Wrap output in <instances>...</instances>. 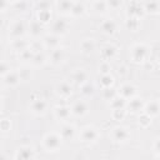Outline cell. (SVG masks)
<instances>
[{
  "label": "cell",
  "instance_id": "1",
  "mask_svg": "<svg viewBox=\"0 0 160 160\" xmlns=\"http://www.w3.org/2000/svg\"><path fill=\"white\" fill-rule=\"evenodd\" d=\"M61 141L62 138L60 134H55V132H49L44 136L42 139V146L46 151L49 152H55L60 149L61 146Z\"/></svg>",
  "mask_w": 160,
  "mask_h": 160
},
{
  "label": "cell",
  "instance_id": "2",
  "mask_svg": "<svg viewBox=\"0 0 160 160\" xmlns=\"http://www.w3.org/2000/svg\"><path fill=\"white\" fill-rule=\"evenodd\" d=\"M149 48L145 44H135L130 50V58L134 62H144L149 58Z\"/></svg>",
  "mask_w": 160,
  "mask_h": 160
},
{
  "label": "cell",
  "instance_id": "3",
  "mask_svg": "<svg viewBox=\"0 0 160 160\" xmlns=\"http://www.w3.org/2000/svg\"><path fill=\"white\" fill-rule=\"evenodd\" d=\"M79 138L82 142L91 144V142H95L99 139V131L94 126H85V128L81 129Z\"/></svg>",
  "mask_w": 160,
  "mask_h": 160
},
{
  "label": "cell",
  "instance_id": "4",
  "mask_svg": "<svg viewBox=\"0 0 160 160\" xmlns=\"http://www.w3.org/2000/svg\"><path fill=\"white\" fill-rule=\"evenodd\" d=\"M111 138L116 142H125L130 138V132L125 126H115L111 131Z\"/></svg>",
  "mask_w": 160,
  "mask_h": 160
},
{
  "label": "cell",
  "instance_id": "5",
  "mask_svg": "<svg viewBox=\"0 0 160 160\" xmlns=\"http://www.w3.org/2000/svg\"><path fill=\"white\" fill-rule=\"evenodd\" d=\"M14 158L16 160H30L35 158V150L31 146H20L16 151Z\"/></svg>",
  "mask_w": 160,
  "mask_h": 160
},
{
  "label": "cell",
  "instance_id": "6",
  "mask_svg": "<svg viewBox=\"0 0 160 160\" xmlns=\"http://www.w3.org/2000/svg\"><path fill=\"white\" fill-rule=\"evenodd\" d=\"M25 31H26V26H25L24 21L22 20H18L11 25V28L9 30V35L12 39H18V38H21L25 34Z\"/></svg>",
  "mask_w": 160,
  "mask_h": 160
},
{
  "label": "cell",
  "instance_id": "7",
  "mask_svg": "<svg viewBox=\"0 0 160 160\" xmlns=\"http://www.w3.org/2000/svg\"><path fill=\"white\" fill-rule=\"evenodd\" d=\"M144 106H145V104H144L142 99L136 98V96H134L132 99L129 100V102H126V110L132 114L144 111Z\"/></svg>",
  "mask_w": 160,
  "mask_h": 160
},
{
  "label": "cell",
  "instance_id": "8",
  "mask_svg": "<svg viewBox=\"0 0 160 160\" xmlns=\"http://www.w3.org/2000/svg\"><path fill=\"white\" fill-rule=\"evenodd\" d=\"M30 110L35 115H44L48 110V102L44 99H35L30 104Z\"/></svg>",
  "mask_w": 160,
  "mask_h": 160
},
{
  "label": "cell",
  "instance_id": "9",
  "mask_svg": "<svg viewBox=\"0 0 160 160\" xmlns=\"http://www.w3.org/2000/svg\"><path fill=\"white\" fill-rule=\"evenodd\" d=\"M1 78H2V84L5 86H9V88L16 86L21 81L20 75H19V71H9L6 75H4Z\"/></svg>",
  "mask_w": 160,
  "mask_h": 160
},
{
  "label": "cell",
  "instance_id": "10",
  "mask_svg": "<svg viewBox=\"0 0 160 160\" xmlns=\"http://www.w3.org/2000/svg\"><path fill=\"white\" fill-rule=\"evenodd\" d=\"M118 94L120 96H122L125 100H130L136 95V88L132 84H122L119 88Z\"/></svg>",
  "mask_w": 160,
  "mask_h": 160
},
{
  "label": "cell",
  "instance_id": "11",
  "mask_svg": "<svg viewBox=\"0 0 160 160\" xmlns=\"http://www.w3.org/2000/svg\"><path fill=\"white\" fill-rule=\"evenodd\" d=\"M68 28H69V25L64 19H58L52 22L51 31H52V34H55L58 36H61V35H65L68 32Z\"/></svg>",
  "mask_w": 160,
  "mask_h": 160
},
{
  "label": "cell",
  "instance_id": "12",
  "mask_svg": "<svg viewBox=\"0 0 160 160\" xmlns=\"http://www.w3.org/2000/svg\"><path fill=\"white\" fill-rule=\"evenodd\" d=\"M65 50L62 48H56V49H52L51 52H50V62L52 65H60L64 60H65Z\"/></svg>",
  "mask_w": 160,
  "mask_h": 160
},
{
  "label": "cell",
  "instance_id": "13",
  "mask_svg": "<svg viewBox=\"0 0 160 160\" xmlns=\"http://www.w3.org/2000/svg\"><path fill=\"white\" fill-rule=\"evenodd\" d=\"M145 15V10H144V6L140 5L138 1H134L131 2L129 6H128V16H134V18H142Z\"/></svg>",
  "mask_w": 160,
  "mask_h": 160
},
{
  "label": "cell",
  "instance_id": "14",
  "mask_svg": "<svg viewBox=\"0 0 160 160\" xmlns=\"http://www.w3.org/2000/svg\"><path fill=\"white\" fill-rule=\"evenodd\" d=\"M144 112L150 115L151 118L158 116L160 114V101L159 100H151L144 106Z\"/></svg>",
  "mask_w": 160,
  "mask_h": 160
},
{
  "label": "cell",
  "instance_id": "15",
  "mask_svg": "<svg viewBox=\"0 0 160 160\" xmlns=\"http://www.w3.org/2000/svg\"><path fill=\"white\" fill-rule=\"evenodd\" d=\"M116 54H118V48L114 44H106L101 49V56L105 61H109V60L114 59L116 56Z\"/></svg>",
  "mask_w": 160,
  "mask_h": 160
},
{
  "label": "cell",
  "instance_id": "16",
  "mask_svg": "<svg viewBox=\"0 0 160 160\" xmlns=\"http://www.w3.org/2000/svg\"><path fill=\"white\" fill-rule=\"evenodd\" d=\"M54 115H55V118H56L59 121H65V120H68V119L70 118V115H71V109L68 108V106H64V105L56 106V108L54 109Z\"/></svg>",
  "mask_w": 160,
  "mask_h": 160
},
{
  "label": "cell",
  "instance_id": "17",
  "mask_svg": "<svg viewBox=\"0 0 160 160\" xmlns=\"http://www.w3.org/2000/svg\"><path fill=\"white\" fill-rule=\"evenodd\" d=\"M100 29L105 35H112V34H115V31L118 29V25L112 19H105L101 22Z\"/></svg>",
  "mask_w": 160,
  "mask_h": 160
},
{
  "label": "cell",
  "instance_id": "18",
  "mask_svg": "<svg viewBox=\"0 0 160 160\" xmlns=\"http://www.w3.org/2000/svg\"><path fill=\"white\" fill-rule=\"evenodd\" d=\"M88 112V105L82 100H78L71 106V114L75 116H84Z\"/></svg>",
  "mask_w": 160,
  "mask_h": 160
},
{
  "label": "cell",
  "instance_id": "19",
  "mask_svg": "<svg viewBox=\"0 0 160 160\" xmlns=\"http://www.w3.org/2000/svg\"><path fill=\"white\" fill-rule=\"evenodd\" d=\"M55 91L59 96L61 98H69L72 92V89H71V85L66 81H62V82H59L55 88Z\"/></svg>",
  "mask_w": 160,
  "mask_h": 160
},
{
  "label": "cell",
  "instance_id": "20",
  "mask_svg": "<svg viewBox=\"0 0 160 160\" xmlns=\"http://www.w3.org/2000/svg\"><path fill=\"white\" fill-rule=\"evenodd\" d=\"M75 134H76L75 126L71 124H65L60 130V135L62 140H72L75 138Z\"/></svg>",
  "mask_w": 160,
  "mask_h": 160
},
{
  "label": "cell",
  "instance_id": "21",
  "mask_svg": "<svg viewBox=\"0 0 160 160\" xmlns=\"http://www.w3.org/2000/svg\"><path fill=\"white\" fill-rule=\"evenodd\" d=\"M144 10L148 14H159L160 12V1L159 0H146L144 2Z\"/></svg>",
  "mask_w": 160,
  "mask_h": 160
},
{
  "label": "cell",
  "instance_id": "22",
  "mask_svg": "<svg viewBox=\"0 0 160 160\" xmlns=\"http://www.w3.org/2000/svg\"><path fill=\"white\" fill-rule=\"evenodd\" d=\"M42 41H44V46H46V48H49V49L52 50V49L59 48V45H60V36H58L55 34L46 35Z\"/></svg>",
  "mask_w": 160,
  "mask_h": 160
},
{
  "label": "cell",
  "instance_id": "23",
  "mask_svg": "<svg viewBox=\"0 0 160 160\" xmlns=\"http://www.w3.org/2000/svg\"><path fill=\"white\" fill-rule=\"evenodd\" d=\"M74 4H75L74 0H58L56 6H58L59 12H61V14H70Z\"/></svg>",
  "mask_w": 160,
  "mask_h": 160
},
{
  "label": "cell",
  "instance_id": "24",
  "mask_svg": "<svg viewBox=\"0 0 160 160\" xmlns=\"http://www.w3.org/2000/svg\"><path fill=\"white\" fill-rule=\"evenodd\" d=\"M42 25L44 24H41L39 20L30 21V24H29V32H30V35L32 38H39L41 35V32H42Z\"/></svg>",
  "mask_w": 160,
  "mask_h": 160
},
{
  "label": "cell",
  "instance_id": "25",
  "mask_svg": "<svg viewBox=\"0 0 160 160\" xmlns=\"http://www.w3.org/2000/svg\"><path fill=\"white\" fill-rule=\"evenodd\" d=\"M71 79H72V81H74L76 85L81 86L82 84H85V82L88 81V74H86L84 70H76V71H74V74L71 75Z\"/></svg>",
  "mask_w": 160,
  "mask_h": 160
},
{
  "label": "cell",
  "instance_id": "26",
  "mask_svg": "<svg viewBox=\"0 0 160 160\" xmlns=\"http://www.w3.org/2000/svg\"><path fill=\"white\" fill-rule=\"evenodd\" d=\"M94 49H95V41L92 39H84L80 42V50L84 54H90L94 51Z\"/></svg>",
  "mask_w": 160,
  "mask_h": 160
},
{
  "label": "cell",
  "instance_id": "27",
  "mask_svg": "<svg viewBox=\"0 0 160 160\" xmlns=\"http://www.w3.org/2000/svg\"><path fill=\"white\" fill-rule=\"evenodd\" d=\"M30 46V44L26 41V40H24V39H21V38H18V39H14L12 40V42H11V48L14 49V50H16V51H22V50H25L26 48H29Z\"/></svg>",
  "mask_w": 160,
  "mask_h": 160
},
{
  "label": "cell",
  "instance_id": "28",
  "mask_svg": "<svg viewBox=\"0 0 160 160\" xmlns=\"http://www.w3.org/2000/svg\"><path fill=\"white\" fill-rule=\"evenodd\" d=\"M125 25H126V28H128L129 30L136 31V30H139V28H140V19L134 18V16H128V19H126V21H125Z\"/></svg>",
  "mask_w": 160,
  "mask_h": 160
},
{
  "label": "cell",
  "instance_id": "29",
  "mask_svg": "<svg viewBox=\"0 0 160 160\" xmlns=\"http://www.w3.org/2000/svg\"><path fill=\"white\" fill-rule=\"evenodd\" d=\"M111 118L116 121H121L126 116V108H118V109H111Z\"/></svg>",
  "mask_w": 160,
  "mask_h": 160
},
{
  "label": "cell",
  "instance_id": "30",
  "mask_svg": "<svg viewBox=\"0 0 160 160\" xmlns=\"http://www.w3.org/2000/svg\"><path fill=\"white\" fill-rule=\"evenodd\" d=\"M114 84V76L111 74H104L100 76V85L102 89L105 88H111Z\"/></svg>",
  "mask_w": 160,
  "mask_h": 160
},
{
  "label": "cell",
  "instance_id": "31",
  "mask_svg": "<svg viewBox=\"0 0 160 160\" xmlns=\"http://www.w3.org/2000/svg\"><path fill=\"white\" fill-rule=\"evenodd\" d=\"M110 108L111 109H118V108H126V100L120 96L119 94L110 101Z\"/></svg>",
  "mask_w": 160,
  "mask_h": 160
},
{
  "label": "cell",
  "instance_id": "32",
  "mask_svg": "<svg viewBox=\"0 0 160 160\" xmlns=\"http://www.w3.org/2000/svg\"><path fill=\"white\" fill-rule=\"evenodd\" d=\"M38 20L41 24H48L51 20V10H38Z\"/></svg>",
  "mask_w": 160,
  "mask_h": 160
},
{
  "label": "cell",
  "instance_id": "33",
  "mask_svg": "<svg viewBox=\"0 0 160 160\" xmlns=\"http://www.w3.org/2000/svg\"><path fill=\"white\" fill-rule=\"evenodd\" d=\"M34 55H35V51H34L30 46H29V48H26L25 50H22V51H20V52H19V58H20L22 61H30V62H31V60H32Z\"/></svg>",
  "mask_w": 160,
  "mask_h": 160
},
{
  "label": "cell",
  "instance_id": "34",
  "mask_svg": "<svg viewBox=\"0 0 160 160\" xmlns=\"http://www.w3.org/2000/svg\"><path fill=\"white\" fill-rule=\"evenodd\" d=\"M92 9L95 10L96 14H104L109 8L106 4V0H99L96 2H92Z\"/></svg>",
  "mask_w": 160,
  "mask_h": 160
},
{
  "label": "cell",
  "instance_id": "35",
  "mask_svg": "<svg viewBox=\"0 0 160 160\" xmlns=\"http://www.w3.org/2000/svg\"><path fill=\"white\" fill-rule=\"evenodd\" d=\"M84 12H85V5H84L82 2L75 1V4H74V6H72L70 14H71L72 16H81Z\"/></svg>",
  "mask_w": 160,
  "mask_h": 160
},
{
  "label": "cell",
  "instance_id": "36",
  "mask_svg": "<svg viewBox=\"0 0 160 160\" xmlns=\"http://www.w3.org/2000/svg\"><path fill=\"white\" fill-rule=\"evenodd\" d=\"M45 61H46V56L44 55L42 51H39V52H35V55L31 60V64L35 66H40V65H44Z\"/></svg>",
  "mask_w": 160,
  "mask_h": 160
},
{
  "label": "cell",
  "instance_id": "37",
  "mask_svg": "<svg viewBox=\"0 0 160 160\" xmlns=\"http://www.w3.org/2000/svg\"><path fill=\"white\" fill-rule=\"evenodd\" d=\"M80 91H81V94L84 95V96H91L94 92H95V88H94V85L92 84H90V82H85V84H82L81 86H80Z\"/></svg>",
  "mask_w": 160,
  "mask_h": 160
},
{
  "label": "cell",
  "instance_id": "38",
  "mask_svg": "<svg viewBox=\"0 0 160 160\" xmlns=\"http://www.w3.org/2000/svg\"><path fill=\"white\" fill-rule=\"evenodd\" d=\"M116 95H118V91H116L112 86H111V88H105V89H102V98H104L105 100L111 101Z\"/></svg>",
  "mask_w": 160,
  "mask_h": 160
},
{
  "label": "cell",
  "instance_id": "39",
  "mask_svg": "<svg viewBox=\"0 0 160 160\" xmlns=\"http://www.w3.org/2000/svg\"><path fill=\"white\" fill-rule=\"evenodd\" d=\"M139 124H140V126H142V128H148V126L151 124V116L142 111V112L140 114V116H139Z\"/></svg>",
  "mask_w": 160,
  "mask_h": 160
},
{
  "label": "cell",
  "instance_id": "40",
  "mask_svg": "<svg viewBox=\"0 0 160 160\" xmlns=\"http://www.w3.org/2000/svg\"><path fill=\"white\" fill-rule=\"evenodd\" d=\"M38 10H50L51 8V1L50 0H39L36 4Z\"/></svg>",
  "mask_w": 160,
  "mask_h": 160
},
{
  "label": "cell",
  "instance_id": "41",
  "mask_svg": "<svg viewBox=\"0 0 160 160\" xmlns=\"http://www.w3.org/2000/svg\"><path fill=\"white\" fill-rule=\"evenodd\" d=\"M19 75H20V79H21L22 81H28V80H30V78H31V72H30V70L26 69V68L20 69V70H19Z\"/></svg>",
  "mask_w": 160,
  "mask_h": 160
},
{
  "label": "cell",
  "instance_id": "42",
  "mask_svg": "<svg viewBox=\"0 0 160 160\" xmlns=\"http://www.w3.org/2000/svg\"><path fill=\"white\" fill-rule=\"evenodd\" d=\"M110 70H111V68H110L109 61H104V62H101L100 66H99V71H100L101 75H104V74H110Z\"/></svg>",
  "mask_w": 160,
  "mask_h": 160
},
{
  "label": "cell",
  "instance_id": "43",
  "mask_svg": "<svg viewBox=\"0 0 160 160\" xmlns=\"http://www.w3.org/2000/svg\"><path fill=\"white\" fill-rule=\"evenodd\" d=\"M106 4H108V8L109 9H119L122 4V0H106Z\"/></svg>",
  "mask_w": 160,
  "mask_h": 160
},
{
  "label": "cell",
  "instance_id": "44",
  "mask_svg": "<svg viewBox=\"0 0 160 160\" xmlns=\"http://www.w3.org/2000/svg\"><path fill=\"white\" fill-rule=\"evenodd\" d=\"M9 71H11L10 65H9L6 61H1V65H0V75L4 76V75H6Z\"/></svg>",
  "mask_w": 160,
  "mask_h": 160
},
{
  "label": "cell",
  "instance_id": "45",
  "mask_svg": "<svg viewBox=\"0 0 160 160\" xmlns=\"http://www.w3.org/2000/svg\"><path fill=\"white\" fill-rule=\"evenodd\" d=\"M0 128H1L2 131H8V130H10V121H9L8 119H2L1 122H0Z\"/></svg>",
  "mask_w": 160,
  "mask_h": 160
},
{
  "label": "cell",
  "instance_id": "46",
  "mask_svg": "<svg viewBox=\"0 0 160 160\" xmlns=\"http://www.w3.org/2000/svg\"><path fill=\"white\" fill-rule=\"evenodd\" d=\"M152 150H154V152H155L158 156H160V138H159V139H156V140L154 141Z\"/></svg>",
  "mask_w": 160,
  "mask_h": 160
},
{
  "label": "cell",
  "instance_id": "47",
  "mask_svg": "<svg viewBox=\"0 0 160 160\" xmlns=\"http://www.w3.org/2000/svg\"><path fill=\"white\" fill-rule=\"evenodd\" d=\"M30 48H31L35 52L41 51V45H40V42H39V41H36V40H34V41L30 44Z\"/></svg>",
  "mask_w": 160,
  "mask_h": 160
},
{
  "label": "cell",
  "instance_id": "48",
  "mask_svg": "<svg viewBox=\"0 0 160 160\" xmlns=\"http://www.w3.org/2000/svg\"><path fill=\"white\" fill-rule=\"evenodd\" d=\"M15 6L18 8V9H21V11H24V9H25V6H26V4L22 1V0H20V1H18V2H15Z\"/></svg>",
  "mask_w": 160,
  "mask_h": 160
},
{
  "label": "cell",
  "instance_id": "49",
  "mask_svg": "<svg viewBox=\"0 0 160 160\" xmlns=\"http://www.w3.org/2000/svg\"><path fill=\"white\" fill-rule=\"evenodd\" d=\"M8 4H10L9 0H0V9H1V11H5Z\"/></svg>",
  "mask_w": 160,
  "mask_h": 160
},
{
  "label": "cell",
  "instance_id": "50",
  "mask_svg": "<svg viewBox=\"0 0 160 160\" xmlns=\"http://www.w3.org/2000/svg\"><path fill=\"white\" fill-rule=\"evenodd\" d=\"M18 1H20V0H9V2H14V4L18 2Z\"/></svg>",
  "mask_w": 160,
  "mask_h": 160
},
{
  "label": "cell",
  "instance_id": "51",
  "mask_svg": "<svg viewBox=\"0 0 160 160\" xmlns=\"http://www.w3.org/2000/svg\"><path fill=\"white\" fill-rule=\"evenodd\" d=\"M88 1H90V2H96V1H99V0H88Z\"/></svg>",
  "mask_w": 160,
  "mask_h": 160
},
{
  "label": "cell",
  "instance_id": "52",
  "mask_svg": "<svg viewBox=\"0 0 160 160\" xmlns=\"http://www.w3.org/2000/svg\"><path fill=\"white\" fill-rule=\"evenodd\" d=\"M134 1H138V0H134Z\"/></svg>",
  "mask_w": 160,
  "mask_h": 160
}]
</instances>
